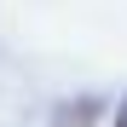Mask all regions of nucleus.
I'll use <instances>...</instances> for the list:
<instances>
[{"mask_svg": "<svg viewBox=\"0 0 127 127\" xmlns=\"http://www.w3.org/2000/svg\"><path fill=\"white\" fill-rule=\"evenodd\" d=\"M116 127H127V104H121V110H116Z\"/></svg>", "mask_w": 127, "mask_h": 127, "instance_id": "1", "label": "nucleus"}]
</instances>
